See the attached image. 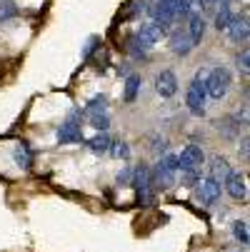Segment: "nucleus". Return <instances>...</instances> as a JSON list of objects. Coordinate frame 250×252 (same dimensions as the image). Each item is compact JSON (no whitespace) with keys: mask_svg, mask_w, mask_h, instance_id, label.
<instances>
[{"mask_svg":"<svg viewBox=\"0 0 250 252\" xmlns=\"http://www.w3.org/2000/svg\"><path fill=\"white\" fill-rule=\"evenodd\" d=\"M205 28H208V23H205V18H203L200 13H193V15L188 18V28H185V32H188V38H190L193 48H198V45L203 43V38H205Z\"/></svg>","mask_w":250,"mask_h":252,"instance_id":"obj_14","label":"nucleus"},{"mask_svg":"<svg viewBox=\"0 0 250 252\" xmlns=\"http://www.w3.org/2000/svg\"><path fill=\"white\" fill-rule=\"evenodd\" d=\"M228 38L235 43V45H245L248 43V35H250V28H248V13L243 15H233L230 25H228Z\"/></svg>","mask_w":250,"mask_h":252,"instance_id":"obj_10","label":"nucleus"},{"mask_svg":"<svg viewBox=\"0 0 250 252\" xmlns=\"http://www.w3.org/2000/svg\"><path fill=\"white\" fill-rule=\"evenodd\" d=\"M215 127L225 140H235V137H240V127H248V120H240V113H235V115L223 118Z\"/></svg>","mask_w":250,"mask_h":252,"instance_id":"obj_13","label":"nucleus"},{"mask_svg":"<svg viewBox=\"0 0 250 252\" xmlns=\"http://www.w3.org/2000/svg\"><path fill=\"white\" fill-rule=\"evenodd\" d=\"M130 188H135V195H138V205H150L158 188L153 183V172H150V165L140 162L133 167V180H130Z\"/></svg>","mask_w":250,"mask_h":252,"instance_id":"obj_1","label":"nucleus"},{"mask_svg":"<svg viewBox=\"0 0 250 252\" xmlns=\"http://www.w3.org/2000/svg\"><path fill=\"white\" fill-rule=\"evenodd\" d=\"M113 158H118V160H130V145L125 140H113V145H110V150H108Z\"/></svg>","mask_w":250,"mask_h":252,"instance_id":"obj_23","label":"nucleus"},{"mask_svg":"<svg viewBox=\"0 0 250 252\" xmlns=\"http://www.w3.org/2000/svg\"><path fill=\"white\" fill-rule=\"evenodd\" d=\"M108 113V95L105 93H98L88 100L85 105V118H93V115H105Z\"/></svg>","mask_w":250,"mask_h":252,"instance_id":"obj_18","label":"nucleus"},{"mask_svg":"<svg viewBox=\"0 0 250 252\" xmlns=\"http://www.w3.org/2000/svg\"><path fill=\"white\" fill-rule=\"evenodd\" d=\"M178 88H180V83H178V75L173 70H160L155 75V93L160 97H173L178 93Z\"/></svg>","mask_w":250,"mask_h":252,"instance_id":"obj_11","label":"nucleus"},{"mask_svg":"<svg viewBox=\"0 0 250 252\" xmlns=\"http://www.w3.org/2000/svg\"><path fill=\"white\" fill-rule=\"evenodd\" d=\"M180 175H183V185L195 188L200 180H203V167H193V170H185V172H180Z\"/></svg>","mask_w":250,"mask_h":252,"instance_id":"obj_28","label":"nucleus"},{"mask_svg":"<svg viewBox=\"0 0 250 252\" xmlns=\"http://www.w3.org/2000/svg\"><path fill=\"white\" fill-rule=\"evenodd\" d=\"M85 145H88V150H90L93 155H105V153L110 150V145H113V137H110L108 132H95V135L85 142Z\"/></svg>","mask_w":250,"mask_h":252,"instance_id":"obj_17","label":"nucleus"},{"mask_svg":"<svg viewBox=\"0 0 250 252\" xmlns=\"http://www.w3.org/2000/svg\"><path fill=\"white\" fill-rule=\"evenodd\" d=\"M235 70H238L240 75H248L250 73V53H248V48H243L235 55Z\"/></svg>","mask_w":250,"mask_h":252,"instance_id":"obj_25","label":"nucleus"},{"mask_svg":"<svg viewBox=\"0 0 250 252\" xmlns=\"http://www.w3.org/2000/svg\"><path fill=\"white\" fill-rule=\"evenodd\" d=\"M205 102H208V90H205V73H195V78L188 85L185 93V105L193 118H205Z\"/></svg>","mask_w":250,"mask_h":252,"instance_id":"obj_3","label":"nucleus"},{"mask_svg":"<svg viewBox=\"0 0 250 252\" xmlns=\"http://www.w3.org/2000/svg\"><path fill=\"white\" fill-rule=\"evenodd\" d=\"M83 118H85V110H73L68 115V120L55 130V137L60 145H75V142H83Z\"/></svg>","mask_w":250,"mask_h":252,"instance_id":"obj_5","label":"nucleus"},{"mask_svg":"<svg viewBox=\"0 0 250 252\" xmlns=\"http://www.w3.org/2000/svg\"><path fill=\"white\" fill-rule=\"evenodd\" d=\"M170 50H173V55H178V58H188V55L193 53V43H190V38H188L185 28H175V30L170 32Z\"/></svg>","mask_w":250,"mask_h":252,"instance_id":"obj_12","label":"nucleus"},{"mask_svg":"<svg viewBox=\"0 0 250 252\" xmlns=\"http://www.w3.org/2000/svg\"><path fill=\"white\" fill-rule=\"evenodd\" d=\"M220 0H203V5H218Z\"/></svg>","mask_w":250,"mask_h":252,"instance_id":"obj_34","label":"nucleus"},{"mask_svg":"<svg viewBox=\"0 0 250 252\" xmlns=\"http://www.w3.org/2000/svg\"><path fill=\"white\" fill-rule=\"evenodd\" d=\"M13 160H15V165L20 170H30L35 165V153H33V148L28 145L25 140H20L18 145L13 148Z\"/></svg>","mask_w":250,"mask_h":252,"instance_id":"obj_15","label":"nucleus"},{"mask_svg":"<svg viewBox=\"0 0 250 252\" xmlns=\"http://www.w3.org/2000/svg\"><path fill=\"white\" fill-rule=\"evenodd\" d=\"M150 50H153V48H150L148 43H143L140 38H135V35L128 40V55H130L133 60H145Z\"/></svg>","mask_w":250,"mask_h":252,"instance_id":"obj_21","label":"nucleus"},{"mask_svg":"<svg viewBox=\"0 0 250 252\" xmlns=\"http://www.w3.org/2000/svg\"><path fill=\"white\" fill-rule=\"evenodd\" d=\"M233 8L230 5H225V3H220V10L215 13V20H213V25H215V30L220 32V30H228V25H230V20H233Z\"/></svg>","mask_w":250,"mask_h":252,"instance_id":"obj_22","label":"nucleus"},{"mask_svg":"<svg viewBox=\"0 0 250 252\" xmlns=\"http://www.w3.org/2000/svg\"><path fill=\"white\" fill-rule=\"evenodd\" d=\"M100 45H103V40L98 38V35H90L88 43H85V48H83V60H88V58H90V55H93V53H95Z\"/></svg>","mask_w":250,"mask_h":252,"instance_id":"obj_30","label":"nucleus"},{"mask_svg":"<svg viewBox=\"0 0 250 252\" xmlns=\"http://www.w3.org/2000/svg\"><path fill=\"white\" fill-rule=\"evenodd\" d=\"M230 170H233V167H230L228 158H223V155H213V158H210V175L215 177V180H220V183H223V177H225Z\"/></svg>","mask_w":250,"mask_h":252,"instance_id":"obj_20","label":"nucleus"},{"mask_svg":"<svg viewBox=\"0 0 250 252\" xmlns=\"http://www.w3.org/2000/svg\"><path fill=\"white\" fill-rule=\"evenodd\" d=\"M153 172V183L158 190H170L175 188V175H178V155L175 153H165L158 158V162L150 167Z\"/></svg>","mask_w":250,"mask_h":252,"instance_id":"obj_2","label":"nucleus"},{"mask_svg":"<svg viewBox=\"0 0 250 252\" xmlns=\"http://www.w3.org/2000/svg\"><path fill=\"white\" fill-rule=\"evenodd\" d=\"M133 35H135V38H140L143 43H148V45L153 48V45H155V43L163 38V30H160V28H158V25L150 20V23H140V25H138V30H135Z\"/></svg>","mask_w":250,"mask_h":252,"instance_id":"obj_16","label":"nucleus"},{"mask_svg":"<svg viewBox=\"0 0 250 252\" xmlns=\"http://www.w3.org/2000/svg\"><path fill=\"white\" fill-rule=\"evenodd\" d=\"M233 237L245 247L248 242H250V235H248V222L245 220H238V222H233Z\"/></svg>","mask_w":250,"mask_h":252,"instance_id":"obj_26","label":"nucleus"},{"mask_svg":"<svg viewBox=\"0 0 250 252\" xmlns=\"http://www.w3.org/2000/svg\"><path fill=\"white\" fill-rule=\"evenodd\" d=\"M140 85H143V78L138 73H130L125 78V90H123V100L125 102H135L138 95H140Z\"/></svg>","mask_w":250,"mask_h":252,"instance_id":"obj_19","label":"nucleus"},{"mask_svg":"<svg viewBox=\"0 0 250 252\" xmlns=\"http://www.w3.org/2000/svg\"><path fill=\"white\" fill-rule=\"evenodd\" d=\"M205 162V153L200 145H185L183 153L178 155V172H185V170H193V167H203Z\"/></svg>","mask_w":250,"mask_h":252,"instance_id":"obj_9","label":"nucleus"},{"mask_svg":"<svg viewBox=\"0 0 250 252\" xmlns=\"http://www.w3.org/2000/svg\"><path fill=\"white\" fill-rule=\"evenodd\" d=\"M175 5H178V0H155V3L148 8L150 13V20L163 30V35L170 30V25L175 23Z\"/></svg>","mask_w":250,"mask_h":252,"instance_id":"obj_6","label":"nucleus"},{"mask_svg":"<svg viewBox=\"0 0 250 252\" xmlns=\"http://www.w3.org/2000/svg\"><path fill=\"white\" fill-rule=\"evenodd\" d=\"M143 13H145V0H133V3L128 5V10H125V18H138Z\"/></svg>","mask_w":250,"mask_h":252,"instance_id":"obj_31","label":"nucleus"},{"mask_svg":"<svg viewBox=\"0 0 250 252\" xmlns=\"http://www.w3.org/2000/svg\"><path fill=\"white\" fill-rule=\"evenodd\" d=\"M168 148H170V142H168V137H163V135H153L150 137V150L160 158V155H165L168 153Z\"/></svg>","mask_w":250,"mask_h":252,"instance_id":"obj_27","label":"nucleus"},{"mask_svg":"<svg viewBox=\"0 0 250 252\" xmlns=\"http://www.w3.org/2000/svg\"><path fill=\"white\" fill-rule=\"evenodd\" d=\"M195 192H198V200L205 205V207H213L220 202V195H223V183L215 180L213 175H205L200 183L195 185Z\"/></svg>","mask_w":250,"mask_h":252,"instance_id":"obj_7","label":"nucleus"},{"mask_svg":"<svg viewBox=\"0 0 250 252\" xmlns=\"http://www.w3.org/2000/svg\"><path fill=\"white\" fill-rule=\"evenodd\" d=\"M220 3H225V5H230V3H233V0H220Z\"/></svg>","mask_w":250,"mask_h":252,"instance_id":"obj_35","label":"nucleus"},{"mask_svg":"<svg viewBox=\"0 0 250 252\" xmlns=\"http://www.w3.org/2000/svg\"><path fill=\"white\" fill-rule=\"evenodd\" d=\"M230 85H233V75L223 65L205 73V90H208V97H213V100H223L230 93Z\"/></svg>","mask_w":250,"mask_h":252,"instance_id":"obj_4","label":"nucleus"},{"mask_svg":"<svg viewBox=\"0 0 250 252\" xmlns=\"http://www.w3.org/2000/svg\"><path fill=\"white\" fill-rule=\"evenodd\" d=\"M223 192H228L233 200H245L248 197V183H245V175L238 172V170H230L225 177H223Z\"/></svg>","mask_w":250,"mask_h":252,"instance_id":"obj_8","label":"nucleus"},{"mask_svg":"<svg viewBox=\"0 0 250 252\" xmlns=\"http://www.w3.org/2000/svg\"><path fill=\"white\" fill-rule=\"evenodd\" d=\"M90 120V125L98 130V132H108V127H110V115L105 113V115H93V118H88Z\"/></svg>","mask_w":250,"mask_h":252,"instance_id":"obj_29","label":"nucleus"},{"mask_svg":"<svg viewBox=\"0 0 250 252\" xmlns=\"http://www.w3.org/2000/svg\"><path fill=\"white\" fill-rule=\"evenodd\" d=\"M130 180H133V167H120L118 175H115V183H118L120 188H128Z\"/></svg>","mask_w":250,"mask_h":252,"instance_id":"obj_32","label":"nucleus"},{"mask_svg":"<svg viewBox=\"0 0 250 252\" xmlns=\"http://www.w3.org/2000/svg\"><path fill=\"white\" fill-rule=\"evenodd\" d=\"M248 145H250V140H248V135H243L240 145H238V155H240L243 160H248Z\"/></svg>","mask_w":250,"mask_h":252,"instance_id":"obj_33","label":"nucleus"},{"mask_svg":"<svg viewBox=\"0 0 250 252\" xmlns=\"http://www.w3.org/2000/svg\"><path fill=\"white\" fill-rule=\"evenodd\" d=\"M18 15V5L13 0H0V23H8Z\"/></svg>","mask_w":250,"mask_h":252,"instance_id":"obj_24","label":"nucleus"}]
</instances>
